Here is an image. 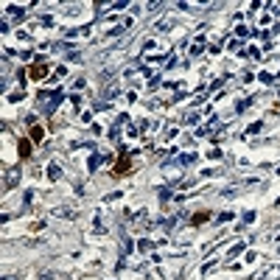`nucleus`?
Masks as SVG:
<instances>
[{"mask_svg": "<svg viewBox=\"0 0 280 280\" xmlns=\"http://www.w3.org/2000/svg\"><path fill=\"white\" fill-rule=\"evenodd\" d=\"M210 222V213L208 210H199V213H194V219H191V224L194 227H202V224H208Z\"/></svg>", "mask_w": 280, "mask_h": 280, "instance_id": "nucleus-4", "label": "nucleus"}, {"mask_svg": "<svg viewBox=\"0 0 280 280\" xmlns=\"http://www.w3.org/2000/svg\"><path fill=\"white\" fill-rule=\"evenodd\" d=\"M31 151H34V140H31V137H20V140H17L20 160H31Z\"/></svg>", "mask_w": 280, "mask_h": 280, "instance_id": "nucleus-2", "label": "nucleus"}, {"mask_svg": "<svg viewBox=\"0 0 280 280\" xmlns=\"http://www.w3.org/2000/svg\"><path fill=\"white\" fill-rule=\"evenodd\" d=\"M48 70H51V67H48L45 62H39V65H31V67H28V76H31L34 81H42V78L48 76Z\"/></svg>", "mask_w": 280, "mask_h": 280, "instance_id": "nucleus-3", "label": "nucleus"}, {"mask_svg": "<svg viewBox=\"0 0 280 280\" xmlns=\"http://www.w3.org/2000/svg\"><path fill=\"white\" fill-rule=\"evenodd\" d=\"M34 140V143H42V137H45V129H42V126L39 124H31V135H28Z\"/></svg>", "mask_w": 280, "mask_h": 280, "instance_id": "nucleus-5", "label": "nucleus"}, {"mask_svg": "<svg viewBox=\"0 0 280 280\" xmlns=\"http://www.w3.org/2000/svg\"><path fill=\"white\" fill-rule=\"evenodd\" d=\"M132 171H135V165H132V157L129 154H118L115 165H112V176H115V179H121V176H129Z\"/></svg>", "mask_w": 280, "mask_h": 280, "instance_id": "nucleus-1", "label": "nucleus"}]
</instances>
